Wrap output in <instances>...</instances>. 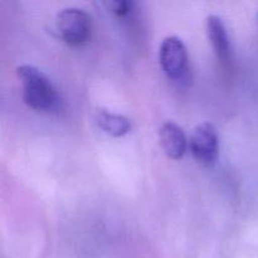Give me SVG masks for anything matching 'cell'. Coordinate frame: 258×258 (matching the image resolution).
Returning a JSON list of instances; mask_svg holds the SVG:
<instances>
[{
    "label": "cell",
    "mask_w": 258,
    "mask_h": 258,
    "mask_svg": "<svg viewBox=\"0 0 258 258\" xmlns=\"http://www.w3.org/2000/svg\"><path fill=\"white\" fill-rule=\"evenodd\" d=\"M17 75L22 83L23 100L30 108L50 112L58 107L57 90L43 71L32 64H22L17 68Z\"/></svg>",
    "instance_id": "obj_1"
},
{
    "label": "cell",
    "mask_w": 258,
    "mask_h": 258,
    "mask_svg": "<svg viewBox=\"0 0 258 258\" xmlns=\"http://www.w3.org/2000/svg\"><path fill=\"white\" fill-rule=\"evenodd\" d=\"M159 62L161 70L170 81L186 83L190 80L188 49L185 43L176 35L164 38L159 49Z\"/></svg>",
    "instance_id": "obj_2"
},
{
    "label": "cell",
    "mask_w": 258,
    "mask_h": 258,
    "mask_svg": "<svg viewBox=\"0 0 258 258\" xmlns=\"http://www.w3.org/2000/svg\"><path fill=\"white\" fill-rule=\"evenodd\" d=\"M55 27L63 42L78 47L90 40L92 34V18L81 8H64L57 14Z\"/></svg>",
    "instance_id": "obj_3"
},
{
    "label": "cell",
    "mask_w": 258,
    "mask_h": 258,
    "mask_svg": "<svg viewBox=\"0 0 258 258\" xmlns=\"http://www.w3.org/2000/svg\"><path fill=\"white\" fill-rule=\"evenodd\" d=\"M189 148L199 163L214 165L219 155V136L216 126L211 122L197 125L189 139Z\"/></svg>",
    "instance_id": "obj_4"
},
{
    "label": "cell",
    "mask_w": 258,
    "mask_h": 258,
    "mask_svg": "<svg viewBox=\"0 0 258 258\" xmlns=\"http://www.w3.org/2000/svg\"><path fill=\"white\" fill-rule=\"evenodd\" d=\"M159 140L166 156L173 160H179L184 156L188 146L185 133L174 121H168L159 130Z\"/></svg>",
    "instance_id": "obj_5"
},
{
    "label": "cell",
    "mask_w": 258,
    "mask_h": 258,
    "mask_svg": "<svg viewBox=\"0 0 258 258\" xmlns=\"http://www.w3.org/2000/svg\"><path fill=\"white\" fill-rule=\"evenodd\" d=\"M207 34L218 59L223 63L229 62L232 54L231 39L221 17L209 15L207 18Z\"/></svg>",
    "instance_id": "obj_6"
},
{
    "label": "cell",
    "mask_w": 258,
    "mask_h": 258,
    "mask_svg": "<svg viewBox=\"0 0 258 258\" xmlns=\"http://www.w3.org/2000/svg\"><path fill=\"white\" fill-rule=\"evenodd\" d=\"M96 123L103 133L115 138H121L131 130V121L120 113L100 110L96 115Z\"/></svg>",
    "instance_id": "obj_7"
},
{
    "label": "cell",
    "mask_w": 258,
    "mask_h": 258,
    "mask_svg": "<svg viewBox=\"0 0 258 258\" xmlns=\"http://www.w3.org/2000/svg\"><path fill=\"white\" fill-rule=\"evenodd\" d=\"M102 7L110 13L115 14L118 18H125L133 13L134 3L133 2H125V0H111V2H103L101 3Z\"/></svg>",
    "instance_id": "obj_8"
}]
</instances>
